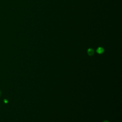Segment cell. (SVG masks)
<instances>
[{
    "label": "cell",
    "instance_id": "cell-3",
    "mask_svg": "<svg viewBox=\"0 0 122 122\" xmlns=\"http://www.w3.org/2000/svg\"><path fill=\"white\" fill-rule=\"evenodd\" d=\"M103 122H109L108 121H103Z\"/></svg>",
    "mask_w": 122,
    "mask_h": 122
},
{
    "label": "cell",
    "instance_id": "cell-4",
    "mask_svg": "<svg viewBox=\"0 0 122 122\" xmlns=\"http://www.w3.org/2000/svg\"></svg>",
    "mask_w": 122,
    "mask_h": 122
},
{
    "label": "cell",
    "instance_id": "cell-1",
    "mask_svg": "<svg viewBox=\"0 0 122 122\" xmlns=\"http://www.w3.org/2000/svg\"><path fill=\"white\" fill-rule=\"evenodd\" d=\"M96 51H97V53H98L99 54H102V53L104 52V49L102 48V47H99L97 49Z\"/></svg>",
    "mask_w": 122,
    "mask_h": 122
},
{
    "label": "cell",
    "instance_id": "cell-2",
    "mask_svg": "<svg viewBox=\"0 0 122 122\" xmlns=\"http://www.w3.org/2000/svg\"><path fill=\"white\" fill-rule=\"evenodd\" d=\"M88 54L90 55V56H92L93 54L94 53V50L92 49H91V48H90L88 50Z\"/></svg>",
    "mask_w": 122,
    "mask_h": 122
}]
</instances>
